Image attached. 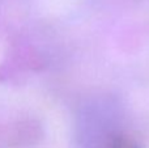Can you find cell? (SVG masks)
<instances>
[{
	"instance_id": "cell-1",
	"label": "cell",
	"mask_w": 149,
	"mask_h": 148,
	"mask_svg": "<svg viewBox=\"0 0 149 148\" xmlns=\"http://www.w3.org/2000/svg\"><path fill=\"white\" fill-rule=\"evenodd\" d=\"M122 110L110 97L86 102L77 115V139L84 148H139L122 128Z\"/></svg>"
}]
</instances>
